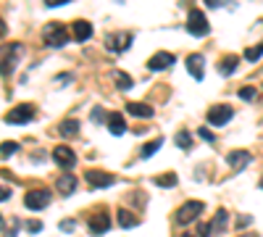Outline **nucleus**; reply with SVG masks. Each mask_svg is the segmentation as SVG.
I'll return each mask as SVG.
<instances>
[{"instance_id":"nucleus-1","label":"nucleus","mask_w":263,"mask_h":237,"mask_svg":"<svg viewBox=\"0 0 263 237\" xmlns=\"http://www.w3.org/2000/svg\"><path fill=\"white\" fill-rule=\"evenodd\" d=\"M21 45L18 42H11V45H3L0 48V74L3 77H11L18 66V58H21Z\"/></svg>"},{"instance_id":"nucleus-2","label":"nucleus","mask_w":263,"mask_h":237,"mask_svg":"<svg viewBox=\"0 0 263 237\" xmlns=\"http://www.w3.org/2000/svg\"><path fill=\"white\" fill-rule=\"evenodd\" d=\"M42 40H45V45L50 48H63L66 42H69V32L61 21H50V24L42 29Z\"/></svg>"},{"instance_id":"nucleus-3","label":"nucleus","mask_w":263,"mask_h":237,"mask_svg":"<svg viewBox=\"0 0 263 237\" xmlns=\"http://www.w3.org/2000/svg\"><path fill=\"white\" fill-rule=\"evenodd\" d=\"M187 32L192 37H205L211 32V24H208V19H205L203 11H197V8L190 11V16H187Z\"/></svg>"},{"instance_id":"nucleus-4","label":"nucleus","mask_w":263,"mask_h":237,"mask_svg":"<svg viewBox=\"0 0 263 237\" xmlns=\"http://www.w3.org/2000/svg\"><path fill=\"white\" fill-rule=\"evenodd\" d=\"M203 203L200 200H190V203H184L179 211H177V216H174V222H177V224H190V222H195L197 216H200V213H203Z\"/></svg>"},{"instance_id":"nucleus-5","label":"nucleus","mask_w":263,"mask_h":237,"mask_svg":"<svg viewBox=\"0 0 263 237\" xmlns=\"http://www.w3.org/2000/svg\"><path fill=\"white\" fill-rule=\"evenodd\" d=\"M132 40H135V37H132L129 32H114V34L105 37V48L111 53H124V50L132 48Z\"/></svg>"},{"instance_id":"nucleus-6","label":"nucleus","mask_w":263,"mask_h":237,"mask_svg":"<svg viewBox=\"0 0 263 237\" xmlns=\"http://www.w3.org/2000/svg\"><path fill=\"white\" fill-rule=\"evenodd\" d=\"M32 119H34V105H29V103H21V105H16V108H11L6 114L8 124H29Z\"/></svg>"},{"instance_id":"nucleus-7","label":"nucleus","mask_w":263,"mask_h":237,"mask_svg":"<svg viewBox=\"0 0 263 237\" xmlns=\"http://www.w3.org/2000/svg\"><path fill=\"white\" fill-rule=\"evenodd\" d=\"M50 203V190H32L27 192V198H24V206L29 211H42Z\"/></svg>"},{"instance_id":"nucleus-8","label":"nucleus","mask_w":263,"mask_h":237,"mask_svg":"<svg viewBox=\"0 0 263 237\" xmlns=\"http://www.w3.org/2000/svg\"><path fill=\"white\" fill-rule=\"evenodd\" d=\"M53 161H55L61 169H71V166L77 163V156H74V150H71V148L58 145V148H53Z\"/></svg>"},{"instance_id":"nucleus-9","label":"nucleus","mask_w":263,"mask_h":237,"mask_svg":"<svg viewBox=\"0 0 263 237\" xmlns=\"http://www.w3.org/2000/svg\"><path fill=\"white\" fill-rule=\"evenodd\" d=\"M232 116H234L232 105H213V108L208 111V121H211L213 126H224Z\"/></svg>"},{"instance_id":"nucleus-10","label":"nucleus","mask_w":263,"mask_h":237,"mask_svg":"<svg viewBox=\"0 0 263 237\" xmlns=\"http://www.w3.org/2000/svg\"><path fill=\"white\" fill-rule=\"evenodd\" d=\"M174 53H168V50H161V53H156L150 61H147V69L150 71H163V69H168V66H174Z\"/></svg>"},{"instance_id":"nucleus-11","label":"nucleus","mask_w":263,"mask_h":237,"mask_svg":"<svg viewBox=\"0 0 263 237\" xmlns=\"http://www.w3.org/2000/svg\"><path fill=\"white\" fill-rule=\"evenodd\" d=\"M87 227H90L92 234H105L108 227H111V219H108V213H105V211H98V213H92V216H90Z\"/></svg>"},{"instance_id":"nucleus-12","label":"nucleus","mask_w":263,"mask_h":237,"mask_svg":"<svg viewBox=\"0 0 263 237\" xmlns=\"http://www.w3.org/2000/svg\"><path fill=\"white\" fill-rule=\"evenodd\" d=\"M205 58L200 56V53H192L190 58H187V71H190V77L192 79H197V82H200L203 77H205Z\"/></svg>"},{"instance_id":"nucleus-13","label":"nucleus","mask_w":263,"mask_h":237,"mask_svg":"<svg viewBox=\"0 0 263 237\" xmlns=\"http://www.w3.org/2000/svg\"><path fill=\"white\" fill-rule=\"evenodd\" d=\"M250 161H253V156L248 153V150H232V153L227 156V163L232 166V171H242Z\"/></svg>"},{"instance_id":"nucleus-14","label":"nucleus","mask_w":263,"mask_h":237,"mask_svg":"<svg viewBox=\"0 0 263 237\" xmlns=\"http://www.w3.org/2000/svg\"><path fill=\"white\" fill-rule=\"evenodd\" d=\"M84 179L90 182L92 187H111L116 182L111 174H105V171H95V169L92 171H84Z\"/></svg>"},{"instance_id":"nucleus-15","label":"nucleus","mask_w":263,"mask_h":237,"mask_svg":"<svg viewBox=\"0 0 263 237\" xmlns=\"http://www.w3.org/2000/svg\"><path fill=\"white\" fill-rule=\"evenodd\" d=\"M71 32H74V40L77 42H84V40L92 37V24H90V21H74Z\"/></svg>"},{"instance_id":"nucleus-16","label":"nucleus","mask_w":263,"mask_h":237,"mask_svg":"<svg viewBox=\"0 0 263 237\" xmlns=\"http://www.w3.org/2000/svg\"><path fill=\"white\" fill-rule=\"evenodd\" d=\"M126 114L135 116V119H150L153 116V108L147 103H126Z\"/></svg>"},{"instance_id":"nucleus-17","label":"nucleus","mask_w":263,"mask_h":237,"mask_svg":"<svg viewBox=\"0 0 263 237\" xmlns=\"http://www.w3.org/2000/svg\"><path fill=\"white\" fill-rule=\"evenodd\" d=\"M227 224H229V213H227L224 208H218L216 216H213V222H211V232H213V234H224Z\"/></svg>"},{"instance_id":"nucleus-18","label":"nucleus","mask_w":263,"mask_h":237,"mask_svg":"<svg viewBox=\"0 0 263 237\" xmlns=\"http://www.w3.org/2000/svg\"><path fill=\"white\" fill-rule=\"evenodd\" d=\"M108 129H111V135H124V129H126V121L121 114H108Z\"/></svg>"},{"instance_id":"nucleus-19","label":"nucleus","mask_w":263,"mask_h":237,"mask_svg":"<svg viewBox=\"0 0 263 237\" xmlns=\"http://www.w3.org/2000/svg\"><path fill=\"white\" fill-rule=\"evenodd\" d=\"M55 187L63 192V195H71V192L77 190V179H74L71 174H61L58 182H55Z\"/></svg>"},{"instance_id":"nucleus-20","label":"nucleus","mask_w":263,"mask_h":237,"mask_svg":"<svg viewBox=\"0 0 263 237\" xmlns=\"http://www.w3.org/2000/svg\"><path fill=\"white\" fill-rule=\"evenodd\" d=\"M77 132H79V121L77 119H66V121L58 124V135L61 137H74Z\"/></svg>"},{"instance_id":"nucleus-21","label":"nucleus","mask_w":263,"mask_h":237,"mask_svg":"<svg viewBox=\"0 0 263 237\" xmlns=\"http://www.w3.org/2000/svg\"><path fill=\"white\" fill-rule=\"evenodd\" d=\"M237 63H239V58H237V56H227V58H224L221 63H218V71H221L224 77H229V74H234Z\"/></svg>"},{"instance_id":"nucleus-22","label":"nucleus","mask_w":263,"mask_h":237,"mask_svg":"<svg viewBox=\"0 0 263 237\" xmlns=\"http://www.w3.org/2000/svg\"><path fill=\"white\" fill-rule=\"evenodd\" d=\"M163 145V140L161 137H156V140H153V142H147L142 150H140V158H150V156H156V150Z\"/></svg>"},{"instance_id":"nucleus-23","label":"nucleus","mask_w":263,"mask_h":237,"mask_svg":"<svg viewBox=\"0 0 263 237\" xmlns=\"http://www.w3.org/2000/svg\"><path fill=\"white\" fill-rule=\"evenodd\" d=\"M119 227H137V219L132 216V213L126 211V208H119Z\"/></svg>"},{"instance_id":"nucleus-24","label":"nucleus","mask_w":263,"mask_h":237,"mask_svg":"<svg viewBox=\"0 0 263 237\" xmlns=\"http://www.w3.org/2000/svg\"><path fill=\"white\" fill-rule=\"evenodd\" d=\"M114 79L119 84V90H132V77L124 74V71H114Z\"/></svg>"},{"instance_id":"nucleus-25","label":"nucleus","mask_w":263,"mask_h":237,"mask_svg":"<svg viewBox=\"0 0 263 237\" xmlns=\"http://www.w3.org/2000/svg\"><path fill=\"white\" fill-rule=\"evenodd\" d=\"M174 142H177L182 150H190V148H192V135H190V132H177Z\"/></svg>"},{"instance_id":"nucleus-26","label":"nucleus","mask_w":263,"mask_h":237,"mask_svg":"<svg viewBox=\"0 0 263 237\" xmlns=\"http://www.w3.org/2000/svg\"><path fill=\"white\" fill-rule=\"evenodd\" d=\"M260 56H263V40L258 42V45H255V48H248V50H245V58H248L250 63H255V61H258Z\"/></svg>"},{"instance_id":"nucleus-27","label":"nucleus","mask_w":263,"mask_h":237,"mask_svg":"<svg viewBox=\"0 0 263 237\" xmlns=\"http://www.w3.org/2000/svg\"><path fill=\"white\" fill-rule=\"evenodd\" d=\"M16 150H18V142H3L0 145V158H11Z\"/></svg>"},{"instance_id":"nucleus-28","label":"nucleus","mask_w":263,"mask_h":237,"mask_svg":"<svg viewBox=\"0 0 263 237\" xmlns=\"http://www.w3.org/2000/svg\"><path fill=\"white\" fill-rule=\"evenodd\" d=\"M156 185H158V187H174V185H177V174H163V177H156Z\"/></svg>"},{"instance_id":"nucleus-29","label":"nucleus","mask_w":263,"mask_h":237,"mask_svg":"<svg viewBox=\"0 0 263 237\" xmlns=\"http://www.w3.org/2000/svg\"><path fill=\"white\" fill-rule=\"evenodd\" d=\"M239 98H242V100H255L258 93H255V87H242V90H239Z\"/></svg>"},{"instance_id":"nucleus-30","label":"nucleus","mask_w":263,"mask_h":237,"mask_svg":"<svg viewBox=\"0 0 263 237\" xmlns=\"http://www.w3.org/2000/svg\"><path fill=\"white\" fill-rule=\"evenodd\" d=\"M211 224H197V237H211Z\"/></svg>"},{"instance_id":"nucleus-31","label":"nucleus","mask_w":263,"mask_h":237,"mask_svg":"<svg viewBox=\"0 0 263 237\" xmlns=\"http://www.w3.org/2000/svg\"><path fill=\"white\" fill-rule=\"evenodd\" d=\"M18 227H21V219H13V222H11V229L6 232V237H16V234H18Z\"/></svg>"},{"instance_id":"nucleus-32","label":"nucleus","mask_w":263,"mask_h":237,"mask_svg":"<svg viewBox=\"0 0 263 237\" xmlns=\"http://www.w3.org/2000/svg\"><path fill=\"white\" fill-rule=\"evenodd\" d=\"M74 227H77V224H74L71 219H66V222H61V224H58V229H61V232H71Z\"/></svg>"},{"instance_id":"nucleus-33","label":"nucleus","mask_w":263,"mask_h":237,"mask_svg":"<svg viewBox=\"0 0 263 237\" xmlns=\"http://www.w3.org/2000/svg\"><path fill=\"white\" fill-rule=\"evenodd\" d=\"M24 227H27V232H40L42 229V222H27Z\"/></svg>"},{"instance_id":"nucleus-34","label":"nucleus","mask_w":263,"mask_h":237,"mask_svg":"<svg viewBox=\"0 0 263 237\" xmlns=\"http://www.w3.org/2000/svg\"><path fill=\"white\" fill-rule=\"evenodd\" d=\"M197 135H200L205 142H216V137H213V132H208V129H200V132H197Z\"/></svg>"},{"instance_id":"nucleus-35","label":"nucleus","mask_w":263,"mask_h":237,"mask_svg":"<svg viewBox=\"0 0 263 237\" xmlns=\"http://www.w3.org/2000/svg\"><path fill=\"white\" fill-rule=\"evenodd\" d=\"M66 3H69V0H45L48 8H58V6H66Z\"/></svg>"},{"instance_id":"nucleus-36","label":"nucleus","mask_w":263,"mask_h":237,"mask_svg":"<svg viewBox=\"0 0 263 237\" xmlns=\"http://www.w3.org/2000/svg\"><path fill=\"white\" fill-rule=\"evenodd\" d=\"M8 198H11V190L0 185V203H3V200H8Z\"/></svg>"},{"instance_id":"nucleus-37","label":"nucleus","mask_w":263,"mask_h":237,"mask_svg":"<svg viewBox=\"0 0 263 237\" xmlns=\"http://www.w3.org/2000/svg\"><path fill=\"white\" fill-rule=\"evenodd\" d=\"M55 82H71V74H58Z\"/></svg>"},{"instance_id":"nucleus-38","label":"nucleus","mask_w":263,"mask_h":237,"mask_svg":"<svg viewBox=\"0 0 263 237\" xmlns=\"http://www.w3.org/2000/svg\"><path fill=\"white\" fill-rule=\"evenodd\" d=\"M6 32H8V29H6V21L0 19V37H6Z\"/></svg>"},{"instance_id":"nucleus-39","label":"nucleus","mask_w":263,"mask_h":237,"mask_svg":"<svg viewBox=\"0 0 263 237\" xmlns=\"http://www.w3.org/2000/svg\"><path fill=\"white\" fill-rule=\"evenodd\" d=\"M92 119H95V121H100V119H103V114H100V108H95V111H92Z\"/></svg>"},{"instance_id":"nucleus-40","label":"nucleus","mask_w":263,"mask_h":237,"mask_svg":"<svg viewBox=\"0 0 263 237\" xmlns=\"http://www.w3.org/2000/svg\"><path fill=\"white\" fill-rule=\"evenodd\" d=\"M182 237H195V234H182Z\"/></svg>"},{"instance_id":"nucleus-41","label":"nucleus","mask_w":263,"mask_h":237,"mask_svg":"<svg viewBox=\"0 0 263 237\" xmlns=\"http://www.w3.org/2000/svg\"><path fill=\"white\" fill-rule=\"evenodd\" d=\"M0 229H3V219H0Z\"/></svg>"},{"instance_id":"nucleus-42","label":"nucleus","mask_w":263,"mask_h":237,"mask_svg":"<svg viewBox=\"0 0 263 237\" xmlns=\"http://www.w3.org/2000/svg\"><path fill=\"white\" fill-rule=\"evenodd\" d=\"M260 190H263V179H260Z\"/></svg>"}]
</instances>
